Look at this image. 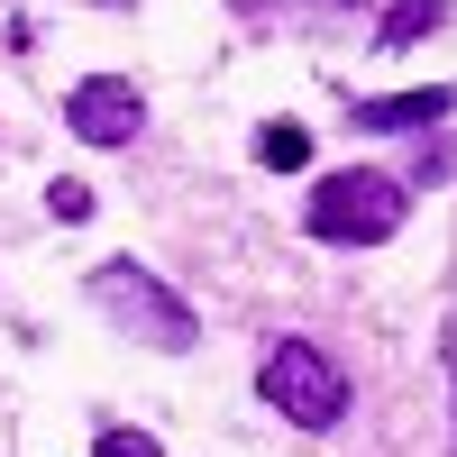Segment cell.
Here are the masks:
<instances>
[{"mask_svg":"<svg viewBox=\"0 0 457 457\" xmlns=\"http://www.w3.org/2000/svg\"><path fill=\"white\" fill-rule=\"evenodd\" d=\"M448 385H457V320H448Z\"/></svg>","mask_w":457,"mask_h":457,"instance_id":"10","label":"cell"},{"mask_svg":"<svg viewBox=\"0 0 457 457\" xmlns=\"http://www.w3.org/2000/svg\"><path fill=\"white\" fill-rule=\"evenodd\" d=\"M46 211H55V220H92V183H55Z\"/></svg>","mask_w":457,"mask_h":457,"instance_id":"9","label":"cell"},{"mask_svg":"<svg viewBox=\"0 0 457 457\" xmlns=\"http://www.w3.org/2000/svg\"><path fill=\"white\" fill-rule=\"evenodd\" d=\"M439 19H448V0H385V19H375V46L394 55V46H411V37H430Z\"/></svg>","mask_w":457,"mask_h":457,"instance_id":"6","label":"cell"},{"mask_svg":"<svg viewBox=\"0 0 457 457\" xmlns=\"http://www.w3.org/2000/svg\"><path fill=\"white\" fill-rule=\"evenodd\" d=\"M403 183L394 174H320L312 183V211H302V228H312L320 247H385L403 228Z\"/></svg>","mask_w":457,"mask_h":457,"instance_id":"3","label":"cell"},{"mask_svg":"<svg viewBox=\"0 0 457 457\" xmlns=\"http://www.w3.org/2000/svg\"><path fill=\"white\" fill-rule=\"evenodd\" d=\"M110 10H129V0H110Z\"/></svg>","mask_w":457,"mask_h":457,"instance_id":"12","label":"cell"},{"mask_svg":"<svg viewBox=\"0 0 457 457\" xmlns=\"http://www.w3.org/2000/svg\"><path fill=\"white\" fill-rule=\"evenodd\" d=\"M92 457H165V448L146 439V430H101V439H92Z\"/></svg>","mask_w":457,"mask_h":457,"instance_id":"8","label":"cell"},{"mask_svg":"<svg viewBox=\"0 0 457 457\" xmlns=\"http://www.w3.org/2000/svg\"><path fill=\"white\" fill-rule=\"evenodd\" d=\"M448 110H457V92H448V83H421V92H375V101H357V129L411 137V129H439Z\"/></svg>","mask_w":457,"mask_h":457,"instance_id":"5","label":"cell"},{"mask_svg":"<svg viewBox=\"0 0 457 457\" xmlns=\"http://www.w3.org/2000/svg\"><path fill=\"white\" fill-rule=\"evenodd\" d=\"M302 10H357V0H302Z\"/></svg>","mask_w":457,"mask_h":457,"instance_id":"11","label":"cell"},{"mask_svg":"<svg viewBox=\"0 0 457 457\" xmlns=\"http://www.w3.org/2000/svg\"><path fill=\"white\" fill-rule=\"evenodd\" d=\"M256 394L284 411L293 430H338L348 421V366H338L320 338H275L256 366Z\"/></svg>","mask_w":457,"mask_h":457,"instance_id":"2","label":"cell"},{"mask_svg":"<svg viewBox=\"0 0 457 457\" xmlns=\"http://www.w3.org/2000/svg\"><path fill=\"white\" fill-rule=\"evenodd\" d=\"M64 129L83 146H129L146 129V92L129 83V73H83V83L64 92Z\"/></svg>","mask_w":457,"mask_h":457,"instance_id":"4","label":"cell"},{"mask_svg":"<svg viewBox=\"0 0 457 457\" xmlns=\"http://www.w3.org/2000/svg\"><path fill=\"white\" fill-rule=\"evenodd\" d=\"M256 165H312V129H302V120H265L256 129Z\"/></svg>","mask_w":457,"mask_h":457,"instance_id":"7","label":"cell"},{"mask_svg":"<svg viewBox=\"0 0 457 457\" xmlns=\"http://www.w3.org/2000/svg\"><path fill=\"white\" fill-rule=\"evenodd\" d=\"M92 302L110 312V329H129L137 348H165V357H183L202 338V320H193V302H183L165 275H146L137 256H101L92 265Z\"/></svg>","mask_w":457,"mask_h":457,"instance_id":"1","label":"cell"}]
</instances>
